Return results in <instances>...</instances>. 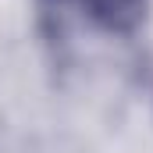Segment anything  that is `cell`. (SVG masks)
<instances>
[{
    "instance_id": "cell-1",
    "label": "cell",
    "mask_w": 153,
    "mask_h": 153,
    "mask_svg": "<svg viewBox=\"0 0 153 153\" xmlns=\"http://www.w3.org/2000/svg\"><path fill=\"white\" fill-rule=\"evenodd\" d=\"M85 18L107 36H135L150 18V0H78Z\"/></svg>"
}]
</instances>
